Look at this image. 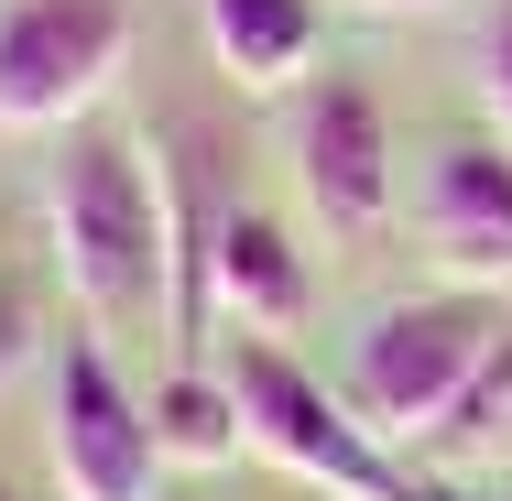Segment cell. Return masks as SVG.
Wrapping results in <instances>:
<instances>
[{"label": "cell", "mask_w": 512, "mask_h": 501, "mask_svg": "<svg viewBox=\"0 0 512 501\" xmlns=\"http://www.w3.org/2000/svg\"><path fill=\"white\" fill-rule=\"evenodd\" d=\"M55 262L99 338L175 327V197L131 142L88 131L55 164Z\"/></svg>", "instance_id": "6da1fadb"}, {"label": "cell", "mask_w": 512, "mask_h": 501, "mask_svg": "<svg viewBox=\"0 0 512 501\" xmlns=\"http://www.w3.org/2000/svg\"><path fill=\"white\" fill-rule=\"evenodd\" d=\"M502 338V305L491 284H447V295H414V305H382L338 371V403L382 436V447H425L447 436V414L469 393V371L491 360Z\"/></svg>", "instance_id": "7a4b0ae2"}, {"label": "cell", "mask_w": 512, "mask_h": 501, "mask_svg": "<svg viewBox=\"0 0 512 501\" xmlns=\"http://www.w3.org/2000/svg\"><path fill=\"white\" fill-rule=\"evenodd\" d=\"M218 382L240 403V436H251L273 469H295L306 491H327V501H414L404 480H393V447L327 393L306 360H284L273 338H229Z\"/></svg>", "instance_id": "3957f363"}, {"label": "cell", "mask_w": 512, "mask_h": 501, "mask_svg": "<svg viewBox=\"0 0 512 501\" xmlns=\"http://www.w3.org/2000/svg\"><path fill=\"white\" fill-rule=\"evenodd\" d=\"M131 55V0H11L0 11V131H66Z\"/></svg>", "instance_id": "277c9868"}, {"label": "cell", "mask_w": 512, "mask_h": 501, "mask_svg": "<svg viewBox=\"0 0 512 501\" xmlns=\"http://www.w3.org/2000/svg\"><path fill=\"white\" fill-rule=\"evenodd\" d=\"M44 447H55V491H66V501H153V480H164L153 403L120 382V360H109L99 327L55 349V414H44Z\"/></svg>", "instance_id": "5b68a950"}, {"label": "cell", "mask_w": 512, "mask_h": 501, "mask_svg": "<svg viewBox=\"0 0 512 501\" xmlns=\"http://www.w3.org/2000/svg\"><path fill=\"white\" fill-rule=\"evenodd\" d=\"M295 175L306 207L327 218V240H371L393 218V120L360 77H316L295 109Z\"/></svg>", "instance_id": "8992f818"}, {"label": "cell", "mask_w": 512, "mask_h": 501, "mask_svg": "<svg viewBox=\"0 0 512 501\" xmlns=\"http://www.w3.org/2000/svg\"><path fill=\"white\" fill-rule=\"evenodd\" d=\"M414 229L447 273L469 284H502L512 273V142L502 131H458L425 153V186H414Z\"/></svg>", "instance_id": "52a82bcc"}, {"label": "cell", "mask_w": 512, "mask_h": 501, "mask_svg": "<svg viewBox=\"0 0 512 501\" xmlns=\"http://www.w3.org/2000/svg\"><path fill=\"white\" fill-rule=\"evenodd\" d=\"M207 305H229L240 338L306 327L316 273H306V251H295V229L262 218V207H218V229H207Z\"/></svg>", "instance_id": "ba28073f"}, {"label": "cell", "mask_w": 512, "mask_h": 501, "mask_svg": "<svg viewBox=\"0 0 512 501\" xmlns=\"http://www.w3.org/2000/svg\"><path fill=\"white\" fill-rule=\"evenodd\" d=\"M197 22H207V55H218V77L240 99H284L316 66V44H327L316 0H197Z\"/></svg>", "instance_id": "9c48e42d"}, {"label": "cell", "mask_w": 512, "mask_h": 501, "mask_svg": "<svg viewBox=\"0 0 512 501\" xmlns=\"http://www.w3.org/2000/svg\"><path fill=\"white\" fill-rule=\"evenodd\" d=\"M153 436H164V469H218L229 447H251V436H240V403H229V382H218L207 360H175V371H164Z\"/></svg>", "instance_id": "30bf717a"}, {"label": "cell", "mask_w": 512, "mask_h": 501, "mask_svg": "<svg viewBox=\"0 0 512 501\" xmlns=\"http://www.w3.org/2000/svg\"><path fill=\"white\" fill-rule=\"evenodd\" d=\"M512 414V316H502V338H491V360L469 371V393H458V414H447V436H491Z\"/></svg>", "instance_id": "8fae6325"}, {"label": "cell", "mask_w": 512, "mask_h": 501, "mask_svg": "<svg viewBox=\"0 0 512 501\" xmlns=\"http://www.w3.org/2000/svg\"><path fill=\"white\" fill-rule=\"evenodd\" d=\"M480 99H491V120H502V142H512V0L480 22Z\"/></svg>", "instance_id": "7c38bea8"}, {"label": "cell", "mask_w": 512, "mask_h": 501, "mask_svg": "<svg viewBox=\"0 0 512 501\" xmlns=\"http://www.w3.org/2000/svg\"><path fill=\"white\" fill-rule=\"evenodd\" d=\"M22 360H33V295H22V273L0 262V382H11Z\"/></svg>", "instance_id": "4fadbf2b"}, {"label": "cell", "mask_w": 512, "mask_h": 501, "mask_svg": "<svg viewBox=\"0 0 512 501\" xmlns=\"http://www.w3.org/2000/svg\"><path fill=\"white\" fill-rule=\"evenodd\" d=\"M349 11H436V0H349Z\"/></svg>", "instance_id": "5bb4252c"}, {"label": "cell", "mask_w": 512, "mask_h": 501, "mask_svg": "<svg viewBox=\"0 0 512 501\" xmlns=\"http://www.w3.org/2000/svg\"><path fill=\"white\" fill-rule=\"evenodd\" d=\"M0 501H22V491H0Z\"/></svg>", "instance_id": "9a60e30c"}]
</instances>
